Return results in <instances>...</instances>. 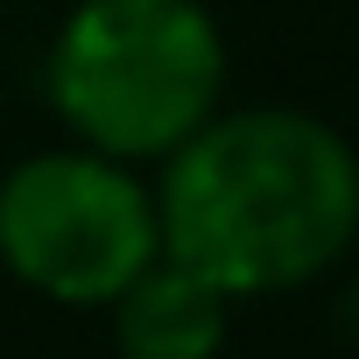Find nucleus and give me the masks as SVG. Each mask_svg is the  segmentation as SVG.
Returning <instances> with one entry per match:
<instances>
[{
	"label": "nucleus",
	"mask_w": 359,
	"mask_h": 359,
	"mask_svg": "<svg viewBox=\"0 0 359 359\" xmlns=\"http://www.w3.org/2000/svg\"><path fill=\"white\" fill-rule=\"evenodd\" d=\"M226 92V43L198 0H78L50 50L57 120L113 162H162Z\"/></svg>",
	"instance_id": "2"
},
{
	"label": "nucleus",
	"mask_w": 359,
	"mask_h": 359,
	"mask_svg": "<svg viewBox=\"0 0 359 359\" xmlns=\"http://www.w3.org/2000/svg\"><path fill=\"white\" fill-rule=\"evenodd\" d=\"M148 198L162 254L226 296L303 289L338 268L359 233L352 148L296 106L212 113L162 155V191Z\"/></svg>",
	"instance_id": "1"
},
{
	"label": "nucleus",
	"mask_w": 359,
	"mask_h": 359,
	"mask_svg": "<svg viewBox=\"0 0 359 359\" xmlns=\"http://www.w3.org/2000/svg\"><path fill=\"white\" fill-rule=\"evenodd\" d=\"M106 310H113L120 359H219L233 324V296L169 254H155Z\"/></svg>",
	"instance_id": "4"
},
{
	"label": "nucleus",
	"mask_w": 359,
	"mask_h": 359,
	"mask_svg": "<svg viewBox=\"0 0 359 359\" xmlns=\"http://www.w3.org/2000/svg\"><path fill=\"white\" fill-rule=\"evenodd\" d=\"M155 254V198L127 162L50 148L0 176V268L22 289L106 310Z\"/></svg>",
	"instance_id": "3"
}]
</instances>
